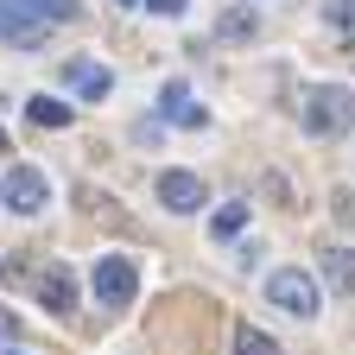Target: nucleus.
I'll return each instance as SVG.
<instances>
[{
  "instance_id": "2eb2a0df",
  "label": "nucleus",
  "mask_w": 355,
  "mask_h": 355,
  "mask_svg": "<svg viewBox=\"0 0 355 355\" xmlns=\"http://www.w3.org/2000/svg\"><path fill=\"white\" fill-rule=\"evenodd\" d=\"M324 19H330L343 38H355V0H324Z\"/></svg>"
},
{
  "instance_id": "f257e3e1",
  "label": "nucleus",
  "mask_w": 355,
  "mask_h": 355,
  "mask_svg": "<svg viewBox=\"0 0 355 355\" xmlns=\"http://www.w3.org/2000/svg\"><path fill=\"white\" fill-rule=\"evenodd\" d=\"M76 19V0H0V38L13 51H38L44 32Z\"/></svg>"
},
{
  "instance_id": "6e6552de",
  "label": "nucleus",
  "mask_w": 355,
  "mask_h": 355,
  "mask_svg": "<svg viewBox=\"0 0 355 355\" xmlns=\"http://www.w3.org/2000/svg\"><path fill=\"white\" fill-rule=\"evenodd\" d=\"M159 114H165L171 127H203V121H209V114L191 102V89H184V83H165V96H159Z\"/></svg>"
},
{
  "instance_id": "dca6fc26",
  "label": "nucleus",
  "mask_w": 355,
  "mask_h": 355,
  "mask_svg": "<svg viewBox=\"0 0 355 355\" xmlns=\"http://www.w3.org/2000/svg\"><path fill=\"white\" fill-rule=\"evenodd\" d=\"M153 7H159L165 19H178V13H184V7H191V0H153Z\"/></svg>"
},
{
  "instance_id": "a211bd4d",
  "label": "nucleus",
  "mask_w": 355,
  "mask_h": 355,
  "mask_svg": "<svg viewBox=\"0 0 355 355\" xmlns=\"http://www.w3.org/2000/svg\"><path fill=\"white\" fill-rule=\"evenodd\" d=\"M121 7H140V0H121Z\"/></svg>"
},
{
  "instance_id": "7ed1b4c3",
  "label": "nucleus",
  "mask_w": 355,
  "mask_h": 355,
  "mask_svg": "<svg viewBox=\"0 0 355 355\" xmlns=\"http://www.w3.org/2000/svg\"><path fill=\"white\" fill-rule=\"evenodd\" d=\"M266 304H279L286 318H318V279H311L304 266H279V273L266 279Z\"/></svg>"
},
{
  "instance_id": "4468645a",
  "label": "nucleus",
  "mask_w": 355,
  "mask_h": 355,
  "mask_svg": "<svg viewBox=\"0 0 355 355\" xmlns=\"http://www.w3.org/2000/svg\"><path fill=\"white\" fill-rule=\"evenodd\" d=\"M254 32H260V19L248 7H229V13H222V38H254Z\"/></svg>"
},
{
  "instance_id": "f03ea898",
  "label": "nucleus",
  "mask_w": 355,
  "mask_h": 355,
  "mask_svg": "<svg viewBox=\"0 0 355 355\" xmlns=\"http://www.w3.org/2000/svg\"><path fill=\"white\" fill-rule=\"evenodd\" d=\"M304 133H318V140H330V133L355 127V89L343 83H318V89H304Z\"/></svg>"
},
{
  "instance_id": "9b49d317",
  "label": "nucleus",
  "mask_w": 355,
  "mask_h": 355,
  "mask_svg": "<svg viewBox=\"0 0 355 355\" xmlns=\"http://www.w3.org/2000/svg\"><path fill=\"white\" fill-rule=\"evenodd\" d=\"M26 114H32V127H70V102H51V96H32Z\"/></svg>"
},
{
  "instance_id": "1a4fd4ad",
  "label": "nucleus",
  "mask_w": 355,
  "mask_h": 355,
  "mask_svg": "<svg viewBox=\"0 0 355 355\" xmlns=\"http://www.w3.org/2000/svg\"><path fill=\"white\" fill-rule=\"evenodd\" d=\"M38 298L44 304H51V311H76V279H70V266H44V273H38Z\"/></svg>"
},
{
  "instance_id": "ddd939ff",
  "label": "nucleus",
  "mask_w": 355,
  "mask_h": 355,
  "mask_svg": "<svg viewBox=\"0 0 355 355\" xmlns=\"http://www.w3.org/2000/svg\"><path fill=\"white\" fill-rule=\"evenodd\" d=\"M209 229H216L222 241H229V235H241V229H248V203H222V209H216V222H209Z\"/></svg>"
},
{
  "instance_id": "0eeeda50",
  "label": "nucleus",
  "mask_w": 355,
  "mask_h": 355,
  "mask_svg": "<svg viewBox=\"0 0 355 355\" xmlns=\"http://www.w3.org/2000/svg\"><path fill=\"white\" fill-rule=\"evenodd\" d=\"M64 83L76 89L83 102H102V96H114V70H108V64H96V58H70V64H64Z\"/></svg>"
},
{
  "instance_id": "20e7f679",
  "label": "nucleus",
  "mask_w": 355,
  "mask_h": 355,
  "mask_svg": "<svg viewBox=\"0 0 355 355\" xmlns=\"http://www.w3.org/2000/svg\"><path fill=\"white\" fill-rule=\"evenodd\" d=\"M89 286H96V298H102L108 311H127L133 292H140V273H133V260H127V254H102V260H96V273H89Z\"/></svg>"
},
{
  "instance_id": "39448f33",
  "label": "nucleus",
  "mask_w": 355,
  "mask_h": 355,
  "mask_svg": "<svg viewBox=\"0 0 355 355\" xmlns=\"http://www.w3.org/2000/svg\"><path fill=\"white\" fill-rule=\"evenodd\" d=\"M0 203H7L13 216H38L44 203H51V184H44L38 165H13L7 178H0Z\"/></svg>"
},
{
  "instance_id": "f3484780",
  "label": "nucleus",
  "mask_w": 355,
  "mask_h": 355,
  "mask_svg": "<svg viewBox=\"0 0 355 355\" xmlns=\"http://www.w3.org/2000/svg\"><path fill=\"white\" fill-rule=\"evenodd\" d=\"M0 153H13V146H7V133H0Z\"/></svg>"
},
{
  "instance_id": "423d86ee",
  "label": "nucleus",
  "mask_w": 355,
  "mask_h": 355,
  "mask_svg": "<svg viewBox=\"0 0 355 355\" xmlns=\"http://www.w3.org/2000/svg\"><path fill=\"white\" fill-rule=\"evenodd\" d=\"M159 203H165L171 216L203 209V178H197V171H159Z\"/></svg>"
},
{
  "instance_id": "9d476101",
  "label": "nucleus",
  "mask_w": 355,
  "mask_h": 355,
  "mask_svg": "<svg viewBox=\"0 0 355 355\" xmlns=\"http://www.w3.org/2000/svg\"><path fill=\"white\" fill-rule=\"evenodd\" d=\"M324 273L336 292H355V248H324Z\"/></svg>"
},
{
  "instance_id": "f8f14e48",
  "label": "nucleus",
  "mask_w": 355,
  "mask_h": 355,
  "mask_svg": "<svg viewBox=\"0 0 355 355\" xmlns=\"http://www.w3.org/2000/svg\"><path fill=\"white\" fill-rule=\"evenodd\" d=\"M235 355H286L273 336H266V330H254V324H241L235 330Z\"/></svg>"
}]
</instances>
